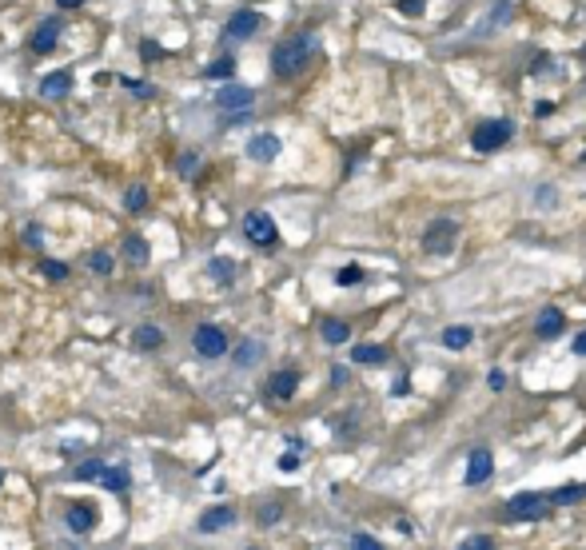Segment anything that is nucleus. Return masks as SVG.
I'll return each mask as SVG.
<instances>
[{
  "label": "nucleus",
  "mask_w": 586,
  "mask_h": 550,
  "mask_svg": "<svg viewBox=\"0 0 586 550\" xmlns=\"http://www.w3.org/2000/svg\"><path fill=\"white\" fill-rule=\"evenodd\" d=\"M315 37H307V32H299V37H287L283 44H275V52H271V72L275 76H299L311 64V56H315Z\"/></svg>",
  "instance_id": "obj_1"
},
{
  "label": "nucleus",
  "mask_w": 586,
  "mask_h": 550,
  "mask_svg": "<svg viewBox=\"0 0 586 550\" xmlns=\"http://www.w3.org/2000/svg\"><path fill=\"white\" fill-rule=\"evenodd\" d=\"M547 514H550V499L538 495V490H523V495L507 499V518H514V523H538Z\"/></svg>",
  "instance_id": "obj_2"
},
{
  "label": "nucleus",
  "mask_w": 586,
  "mask_h": 550,
  "mask_svg": "<svg viewBox=\"0 0 586 550\" xmlns=\"http://www.w3.org/2000/svg\"><path fill=\"white\" fill-rule=\"evenodd\" d=\"M511 136H514L511 120H483L475 128V136H471V148H475V152H499Z\"/></svg>",
  "instance_id": "obj_3"
},
{
  "label": "nucleus",
  "mask_w": 586,
  "mask_h": 550,
  "mask_svg": "<svg viewBox=\"0 0 586 550\" xmlns=\"http://www.w3.org/2000/svg\"><path fill=\"white\" fill-rule=\"evenodd\" d=\"M244 235H247V244H256V247H275L280 244L275 220H271L268 211H247L244 216Z\"/></svg>",
  "instance_id": "obj_4"
},
{
  "label": "nucleus",
  "mask_w": 586,
  "mask_h": 550,
  "mask_svg": "<svg viewBox=\"0 0 586 550\" xmlns=\"http://www.w3.org/2000/svg\"><path fill=\"white\" fill-rule=\"evenodd\" d=\"M455 244H459V223H455V220L427 223V232H423V247H427V251L447 256V251H455Z\"/></svg>",
  "instance_id": "obj_5"
},
{
  "label": "nucleus",
  "mask_w": 586,
  "mask_h": 550,
  "mask_svg": "<svg viewBox=\"0 0 586 550\" xmlns=\"http://www.w3.org/2000/svg\"><path fill=\"white\" fill-rule=\"evenodd\" d=\"M192 347L204 355V359H220V355H228V335H223L216 323H200L195 335H192Z\"/></svg>",
  "instance_id": "obj_6"
},
{
  "label": "nucleus",
  "mask_w": 586,
  "mask_h": 550,
  "mask_svg": "<svg viewBox=\"0 0 586 550\" xmlns=\"http://www.w3.org/2000/svg\"><path fill=\"white\" fill-rule=\"evenodd\" d=\"M252 104H256V92H252V88H244V84H223V88H216V108H223V112L252 108Z\"/></svg>",
  "instance_id": "obj_7"
},
{
  "label": "nucleus",
  "mask_w": 586,
  "mask_h": 550,
  "mask_svg": "<svg viewBox=\"0 0 586 550\" xmlns=\"http://www.w3.org/2000/svg\"><path fill=\"white\" fill-rule=\"evenodd\" d=\"M490 471H495V459H490V451H487V447H475L471 463H467L463 483H467V487H478V483H487V478H490Z\"/></svg>",
  "instance_id": "obj_8"
},
{
  "label": "nucleus",
  "mask_w": 586,
  "mask_h": 550,
  "mask_svg": "<svg viewBox=\"0 0 586 550\" xmlns=\"http://www.w3.org/2000/svg\"><path fill=\"white\" fill-rule=\"evenodd\" d=\"M562 327H566V315H562V307H542L535 319V335L538 339H559Z\"/></svg>",
  "instance_id": "obj_9"
},
{
  "label": "nucleus",
  "mask_w": 586,
  "mask_h": 550,
  "mask_svg": "<svg viewBox=\"0 0 586 550\" xmlns=\"http://www.w3.org/2000/svg\"><path fill=\"white\" fill-rule=\"evenodd\" d=\"M64 523H68L72 535H88V530L96 526V511H92L88 502H72V506L64 511Z\"/></svg>",
  "instance_id": "obj_10"
},
{
  "label": "nucleus",
  "mask_w": 586,
  "mask_h": 550,
  "mask_svg": "<svg viewBox=\"0 0 586 550\" xmlns=\"http://www.w3.org/2000/svg\"><path fill=\"white\" fill-rule=\"evenodd\" d=\"M280 136H271V132H263V136H252V144H247V156L256 159V164H271V159L280 156Z\"/></svg>",
  "instance_id": "obj_11"
},
{
  "label": "nucleus",
  "mask_w": 586,
  "mask_h": 550,
  "mask_svg": "<svg viewBox=\"0 0 586 550\" xmlns=\"http://www.w3.org/2000/svg\"><path fill=\"white\" fill-rule=\"evenodd\" d=\"M232 523H235L232 506H211V511H204V518H200V535H220V530H228Z\"/></svg>",
  "instance_id": "obj_12"
},
{
  "label": "nucleus",
  "mask_w": 586,
  "mask_h": 550,
  "mask_svg": "<svg viewBox=\"0 0 586 550\" xmlns=\"http://www.w3.org/2000/svg\"><path fill=\"white\" fill-rule=\"evenodd\" d=\"M268 391L275 395V399H292L295 391H299V371L295 367H283V371H275L268 383Z\"/></svg>",
  "instance_id": "obj_13"
},
{
  "label": "nucleus",
  "mask_w": 586,
  "mask_h": 550,
  "mask_svg": "<svg viewBox=\"0 0 586 550\" xmlns=\"http://www.w3.org/2000/svg\"><path fill=\"white\" fill-rule=\"evenodd\" d=\"M56 40H60V20H44V25L32 32V52H37V56H44V52L56 48Z\"/></svg>",
  "instance_id": "obj_14"
},
{
  "label": "nucleus",
  "mask_w": 586,
  "mask_h": 550,
  "mask_svg": "<svg viewBox=\"0 0 586 550\" xmlns=\"http://www.w3.org/2000/svg\"><path fill=\"white\" fill-rule=\"evenodd\" d=\"M256 28H259V13L244 8V13H235L232 20H228V37H232V40H247Z\"/></svg>",
  "instance_id": "obj_15"
},
{
  "label": "nucleus",
  "mask_w": 586,
  "mask_h": 550,
  "mask_svg": "<svg viewBox=\"0 0 586 550\" xmlns=\"http://www.w3.org/2000/svg\"><path fill=\"white\" fill-rule=\"evenodd\" d=\"M68 88H72V72H68V68H56V72L44 76L40 92H44L48 100H60V96H68Z\"/></svg>",
  "instance_id": "obj_16"
},
{
  "label": "nucleus",
  "mask_w": 586,
  "mask_h": 550,
  "mask_svg": "<svg viewBox=\"0 0 586 550\" xmlns=\"http://www.w3.org/2000/svg\"><path fill=\"white\" fill-rule=\"evenodd\" d=\"M96 483L104 490H128L132 487V471H128V466H104L96 475Z\"/></svg>",
  "instance_id": "obj_17"
},
{
  "label": "nucleus",
  "mask_w": 586,
  "mask_h": 550,
  "mask_svg": "<svg viewBox=\"0 0 586 550\" xmlns=\"http://www.w3.org/2000/svg\"><path fill=\"white\" fill-rule=\"evenodd\" d=\"M159 343H164V331H159L156 323H140V327L132 331V347H140V351H156Z\"/></svg>",
  "instance_id": "obj_18"
},
{
  "label": "nucleus",
  "mask_w": 586,
  "mask_h": 550,
  "mask_svg": "<svg viewBox=\"0 0 586 550\" xmlns=\"http://www.w3.org/2000/svg\"><path fill=\"white\" fill-rule=\"evenodd\" d=\"M124 256H128V263H132V268H144L148 259H152V251H148V240H144V235H128V240H124Z\"/></svg>",
  "instance_id": "obj_19"
},
{
  "label": "nucleus",
  "mask_w": 586,
  "mask_h": 550,
  "mask_svg": "<svg viewBox=\"0 0 586 550\" xmlns=\"http://www.w3.org/2000/svg\"><path fill=\"white\" fill-rule=\"evenodd\" d=\"M471 339H475V331L463 327V323H455V327L443 331V347H447V351H463V347H471Z\"/></svg>",
  "instance_id": "obj_20"
},
{
  "label": "nucleus",
  "mask_w": 586,
  "mask_h": 550,
  "mask_svg": "<svg viewBox=\"0 0 586 550\" xmlns=\"http://www.w3.org/2000/svg\"><path fill=\"white\" fill-rule=\"evenodd\" d=\"M208 275H211V283H220V287H223V283L235 280V263H232L228 256H216V259L208 263Z\"/></svg>",
  "instance_id": "obj_21"
},
{
  "label": "nucleus",
  "mask_w": 586,
  "mask_h": 550,
  "mask_svg": "<svg viewBox=\"0 0 586 550\" xmlns=\"http://www.w3.org/2000/svg\"><path fill=\"white\" fill-rule=\"evenodd\" d=\"M319 335L327 343H347L351 339V327H347L343 319H323V323H319Z\"/></svg>",
  "instance_id": "obj_22"
},
{
  "label": "nucleus",
  "mask_w": 586,
  "mask_h": 550,
  "mask_svg": "<svg viewBox=\"0 0 586 550\" xmlns=\"http://www.w3.org/2000/svg\"><path fill=\"white\" fill-rule=\"evenodd\" d=\"M586 495V483H571V487H559L554 495H547L550 506H571V502H578Z\"/></svg>",
  "instance_id": "obj_23"
},
{
  "label": "nucleus",
  "mask_w": 586,
  "mask_h": 550,
  "mask_svg": "<svg viewBox=\"0 0 586 550\" xmlns=\"http://www.w3.org/2000/svg\"><path fill=\"white\" fill-rule=\"evenodd\" d=\"M351 359L355 363H383L387 359V347H355Z\"/></svg>",
  "instance_id": "obj_24"
},
{
  "label": "nucleus",
  "mask_w": 586,
  "mask_h": 550,
  "mask_svg": "<svg viewBox=\"0 0 586 550\" xmlns=\"http://www.w3.org/2000/svg\"><path fill=\"white\" fill-rule=\"evenodd\" d=\"M259 355H263V347H259L256 339H247L244 347L235 351V363H240V367H252V363H256V359H259Z\"/></svg>",
  "instance_id": "obj_25"
},
{
  "label": "nucleus",
  "mask_w": 586,
  "mask_h": 550,
  "mask_svg": "<svg viewBox=\"0 0 586 550\" xmlns=\"http://www.w3.org/2000/svg\"><path fill=\"white\" fill-rule=\"evenodd\" d=\"M208 76H211V80H232V76H235V60H232V56H223V60L208 64Z\"/></svg>",
  "instance_id": "obj_26"
},
{
  "label": "nucleus",
  "mask_w": 586,
  "mask_h": 550,
  "mask_svg": "<svg viewBox=\"0 0 586 550\" xmlns=\"http://www.w3.org/2000/svg\"><path fill=\"white\" fill-rule=\"evenodd\" d=\"M144 204H148V192L140 188V183L124 192V208H128V211H144Z\"/></svg>",
  "instance_id": "obj_27"
},
{
  "label": "nucleus",
  "mask_w": 586,
  "mask_h": 550,
  "mask_svg": "<svg viewBox=\"0 0 586 550\" xmlns=\"http://www.w3.org/2000/svg\"><path fill=\"white\" fill-rule=\"evenodd\" d=\"M359 280H363V268H355V263H347V268L335 271V283H339V287H355Z\"/></svg>",
  "instance_id": "obj_28"
},
{
  "label": "nucleus",
  "mask_w": 586,
  "mask_h": 550,
  "mask_svg": "<svg viewBox=\"0 0 586 550\" xmlns=\"http://www.w3.org/2000/svg\"><path fill=\"white\" fill-rule=\"evenodd\" d=\"M40 275H44V280H64V275H68V263H60V259H44V263H40Z\"/></svg>",
  "instance_id": "obj_29"
},
{
  "label": "nucleus",
  "mask_w": 586,
  "mask_h": 550,
  "mask_svg": "<svg viewBox=\"0 0 586 550\" xmlns=\"http://www.w3.org/2000/svg\"><path fill=\"white\" fill-rule=\"evenodd\" d=\"M88 268L96 271V275H112V256L108 251H92L88 256Z\"/></svg>",
  "instance_id": "obj_30"
},
{
  "label": "nucleus",
  "mask_w": 586,
  "mask_h": 550,
  "mask_svg": "<svg viewBox=\"0 0 586 550\" xmlns=\"http://www.w3.org/2000/svg\"><path fill=\"white\" fill-rule=\"evenodd\" d=\"M176 168H180V176H183V180H192V176H195V168H200V156H195V152H183Z\"/></svg>",
  "instance_id": "obj_31"
},
{
  "label": "nucleus",
  "mask_w": 586,
  "mask_h": 550,
  "mask_svg": "<svg viewBox=\"0 0 586 550\" xmlns=\"http://www.w3.org/2000/svg\"><path fill=\"white\" fill-rule=\"evenodd\" d=\"M100 471H104V463H96V459H88L84 466H76V478H84V483H88V478H96Z\"/></svg>",
  "instance_id": "obj_32"
},
{
  "label": "nucleus",
  "mask_w": 586,
  "mask_h": 550,
  "mask_svg": "<svg viewBox=\"0 0 586 550\" xmlns=\"http://www.w3.org/2000/svg\"><path fill=\"white\" fill-rule=\"evenodd\" d=\"M490 546H495V538H487V535L463 538V550H490Z\"/></svg>",
  "instance_id": "obj_33"
},
{
  "label": "nucleus",
  "mask_w": 586,
  "mask_h": 550,
  "mask_svg": "<svg viewBox=\"0 0 586 550\" xmlns=\"http://www.w3.org/2000/svg\"><path fill=\"white\" fill-rule=\"evenodd\" d=\"M120 84L128 88V92H136V96H152V88H148V80H132V76H124Z\"/></svg>",
  "instance_id": "obj_34"
},
{
  "label": "nucleus",
  "mask_w": 586,
  "mask_h": 550,
  "mask_svg": "<svg viewBox=\"0 0 586 550\" xmlns=\"http://www.w3.org/2000/svg\"><path fill=\"white\" fill-rule=\"evenodd\" d=\"M140 56H144V60H159L164 52H159V44H156V40H144V44H140Z\"/></svg>",
  "instance_id": "obj_35"
},
{
  "label": "nucleus",
  "mask_w": 586,
  "mask_h": 550,
  "mask_svg": "<svg viewBox=\"0 0 586 550\" xmlns=\"http://www.w3.org/2000/svg\"><path fill=\"white\" fill-rule=\"evenodd\" d=\"M280 471H287V475H292V471H299V451H287L280 459Z\"/></svg>",
  "instance_id": "obj_36"
},
{
  "label": "nucleus",
  "mask_w": 586,
  "mask_h": 550,
  "mask_svg": "<svg viewBox=\"0 0 586 550\" xmlns=\"http://www.w3.org/2000/svg\"><path fill=\"white\" fill-rule=\"evenodd\" d=\"M395 8H399V13H423V0H395Z\"/></svg>",
  "instance_id": "obj_37"
},
{
  "label": "nucleus",
  "mask_w": 586,
  "mask_h": 550,
  "mask_svg": "<svg viewBox=\"0 0 586 550\" xmlns=\"http://www.w3.org/2000/svg\"><path fill=\"white\" fill-rule=\"evenodd\" d=\"M25 244L28 247H40V244H44V232H40V228H25Z\"/></svg>",
  "instance_id": "obj_38"
},
{
  "label": "nucleus",
  "mask_w": 586,
  "mask_h": 550,
  "mask_svg": "<svg viewBox=\"0 0 586 550\" xmlns=\"http://www.w3.org/2000/svg\"><path fill=\"white\" fill-rule=\"evenodd\" d=\"M275 518H280V506H275V502H268V506L259 511V523L268 526V523H275Z\"/></svg>",
  "instance_id": "obj_39"
},
{
  "label": "nucleus",
  "mask_w": 586,
  "mask_h": 550,
  "mask_svg": "<svg viewBox=\"0 0 586 550\" xmlns=\"http://www.w3.org/2000/svg\"><path fill=\"white\" fill-rule=\"evenodd\" d=\"M487 383H490V391H502V387H507V375H502V371H490Z\"/></svg>",
  "instance_id": "obj_40"
},
{
  "label": "nucleus",
  "mask_w": 586,
  "mask_h": 550,
  "mask_svg": "<svg viewBox=\"0 0 586 550\" xmlns=\"http://www.w3.org/2000/svg\"><path fill=\"white\" fill-rule=\"evenodd\" d=\"M351 546H359V550H375L379 542H375V538H367V535H355V538H351Z\"/></svg>",
  "instance_id": "obj_41"
},
{
  "label": "nucleus",
  "mask_w": 586,
  "mask_h": 550,
  "mask_svg": "<svg viewBox=\"0 0 586 550\" xmlns=\"http://www.w3.org/2000/svg\"><path fill=\"white\" fill-rule=\"evenodd\" d=\"M574 355H586V331L578 335V339H574Z\"/></svg>",
  "instance_id": "obj_42"
},
{
  "label": "nucleus",
  "mask_w": 586,
  "mask_h": 550,
  "mask_svg": "<svg viewBox=\"0 0 586 550\" xmlns=\"http://www.w3.org/2000/svg\"><path fill=\"white\" fill-rule=\"evenodd\" d=\"M56 4H60V8H80L84 0H56Z\"/></svg>",
  "instance_id": "obj_43"
},
{
  "label": "nucleus",
  "mask_w": 586,
  "mask_h": 550,
  "mask_svg": "<svg viewBox=\"0 0 586 550\" xmlns=\"http://www.w3.org/2000/svg\"><path fill=\"white\" fill-rule=\"evenodd\" d=\"M0 483H4V471H0Z\"/></svg>",
  "instance_id": "obj_44"
}]
</instances>
